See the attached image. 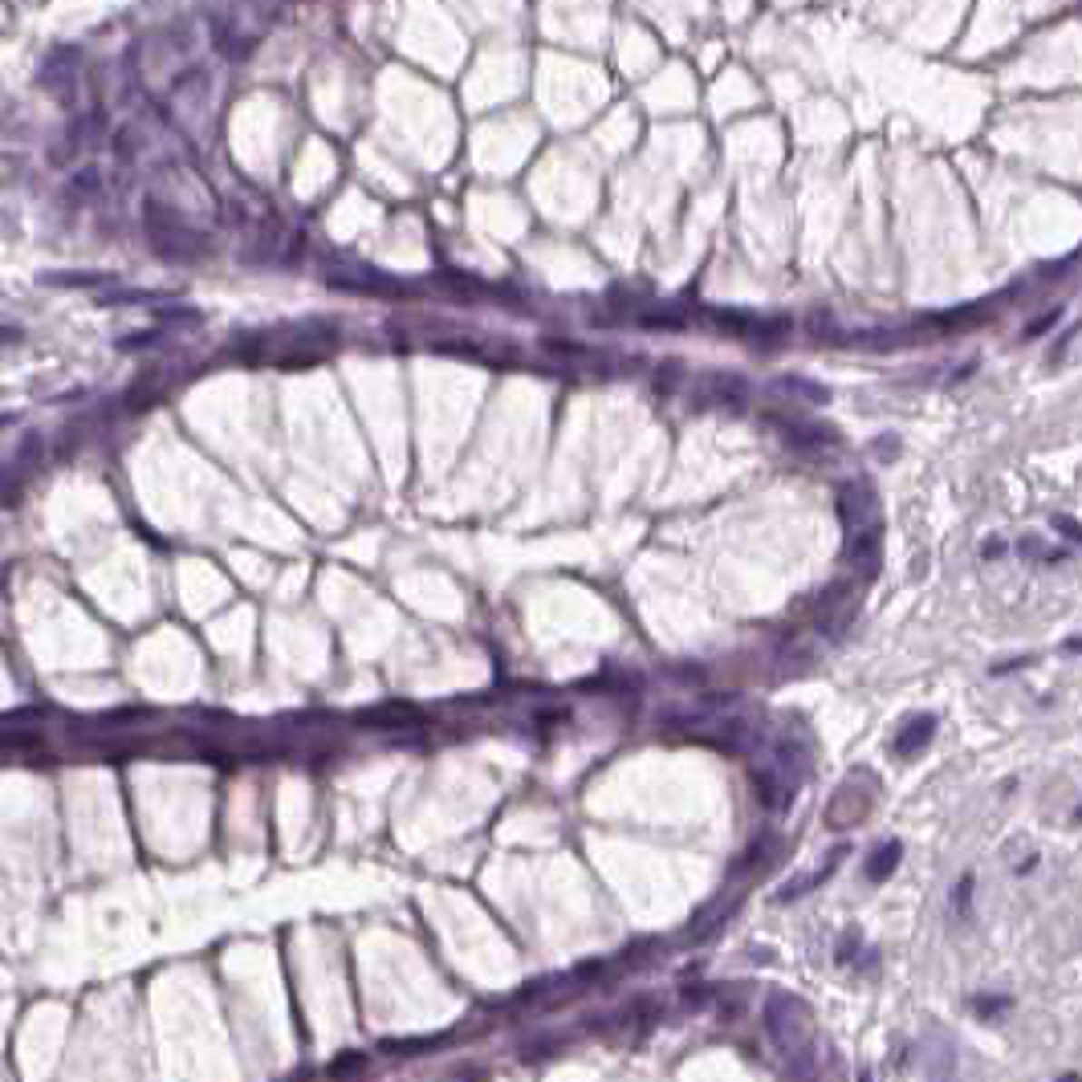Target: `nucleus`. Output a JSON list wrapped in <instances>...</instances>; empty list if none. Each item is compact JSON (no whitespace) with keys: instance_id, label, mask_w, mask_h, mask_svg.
Here are the masks:
<instances>
[{"instance_id":"obj_1","label":"nucleus","mask_w":1082,"mask_h":1082,"mask_svg":"<svg viewBox=\"0 0 1082 1082\" xmlns=\"http://www.w3.org/2000/svg\"><path fill=\"white\" fill-rule=\"evenodd\" d=\"M765 1026H769V1034H774V1042L782 1046L790 1058H794V1054H802V1050H810V1038H814L810 1013H806V1005L794 1001V997L777 993L774 1001H769Z\"/></svg>"},{"instance_id":"obj_2","label":"nucleus","mask_w":1082,"mask_h":1082,"mask_svg":"<svg viewBox=\"0 0 1082 1082\" xmlns=\"http://www.w3.org/2000/svg\"><path fill=\"white\" fill-rule=\"evenodd\" d=\"M843 522L851 530V538H875L879 530V505L875 492L867 484H846L843 492Z\"/></svg>"},{"instance_id":"obj_3","label":"nucleus","mask_w":1082,"mask_h":1082,"mask_svg":"<svg viewBox=\"0 0 1082 1082\" xmlns=\"http://www.w3.org/2000/svg\"><path fill=\"white\" fill-rule=\"evenodd\" d=\"M932 733H936V716L932 712H924V716H911L908 725H903V733L895 736V757H916L920 749H924L928 741H932Z\"/></svg>"},{"instance_id":"obj_4","label":"nucleus","mask_w":1082,"mask_h":1082,"mask_svg":"<svg viewBox=\"0 0 1082 1082\" xmlns=\"http://www.w3.org/2000/svg\"><path fill=\"white\" fill-rule=\"evenodd\" d=\"M900 854H903V846L895 843H883V846H875L871 851V859H867V879L871 883H887V875H892L895 867H900Z\"/></svg>"},{"instance_id":"obj_5","label":"nucleus","mask_w":1082,"mask_h":1082,"mask_svg":"<svg viewBox=\"0 0 1082 1082\" xmlns=\"http://www.w3.org/2000/svg\"><path fill=\"white\" fill-rule=\"evenodd\" d=\"M969 900H972V875H964L960 883H956V895H952V908H956V911H960V916H964V911H969Z\"/></svg>"},{"instance_id":"obj_6","label":"nucleus","mask_w":1082,"mask_h":1082,"mask_svg":"<svg viewBox=\"0 0 1082 1082\" xmlns=\"http://www.w3.org/2000/svg\"><path fill=\"white\" fill-rule=\"evenodd\" d=\"M1001 1009H1009V997H977V1013L980 1018H993V1013H1001Z\"/></svg>"},{"instance_id":"obj_7","label":"nucleus","mask_w":1082,"mask_h":1082,"mask_svg":"<svg viewBox=\"0 0 1082 1082\" xmlns=\"http://www.w3.org/2000/svg\"><path fill=\"white\" fill-rule=\"evenodd\" d=\"M1054 525H1058V530H1067L1070 541H1082V525L1078 522H1070V517H1054Z\"/></svg>"},{"instance_id":"obj_8","label":"nucleus","mask_w":1082,"mask_h":1082,"mask_svg":"<svg viewBox=\"0 0 1082 1082\" xmlns=\"http://www.w3.org/2000/svg\"><path fill=\"white\" fill-rule=\"evenodd\" d=\"M854 948H859V936H854V932H846V936H843V944H838V960L846 964V960H851V952H854Z\"/></svg>"},{"instance_id":"obj_9","label":"nucleus","mask_w":1082,"mask_h":1082,"mask_svg":"<svg viewBox=\"0 0 1082 1082\" xmlns=\"http://www.w3.org/2000/svg\"><path fill=\"white\" fill-rule=\"evenodd\" d=\"M1054 322H1058V309H1054V314H1046L1042 322H1034V326H1029V338H1038V334H1042V330H1050Z\"/></svg>"},{"instance_id":"obj_10","label":"nucleus","mask_w":1082,"mask_h":1082,"mask_svg":"<svg viewBox=\"0 0 1082 1082\" xmlns=\"http://www.w3.org/2000/svg\"><path fill=\"white\" fill-rule=\"evenodd\" d=\"M1001 550H1005L1001 541H989V545H985V558H1001Z\"/></svg>"}]
</instances>
